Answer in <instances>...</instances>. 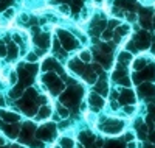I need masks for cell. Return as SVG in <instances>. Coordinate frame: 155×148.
<instances>
[{"label": "cell", "mask_w": 155, "mask_h": 148, "mask_svg": "<svg viewBox=\"0 0 155 148\" xmlns=\"http://www.w3.org/2000/svg\"><path fill=\"white\" fill-rule=\"evenodd\" d=\"M6 55V47L3 44H0V58H3Z\"/></svg>", "instance_id": "obj_6"}, {"label": "cell", "mask_w": 155, "mask_h": 148, "mask_svg": "<svg viewBox=\"0 0 155 148\" xmlns=\"http://www.w3.org/2000/svg\"><path fill=\"white\" fill-rule=\"evenodd\" d=\"M81 59H82L84 62H88L90 59H92V55H90L88 50H84V51L81 53Z\"/></svg>", "instance_id": "obj_3"}, {"label": "cell", "mask_w": 155, "mask_h": 148, "mask_svg": "<svg viewBox=\"0 0 155 148\" xmlns=\"http://www.w3.org/2000/svg\"><path fill=\"white\" fill-rule=\"evenodd\" d=\"M90 103H92V104H96V106H102V104H104L102 98H101L99 95H96V93H92V95H90Z\"/></svg>", "instance_id": "obj_1"}, {"label": "cell", "mask_w": 155, "mask_h": 148, "mask_svg": "<svg viewBox=\"0 0 155 148\" xmlns=\"http://www.w3.org/2000/svg\"><path fill=\"white\" fill-rule=\"evenodd\" d=\"M58 111H59V115H61V117H64V118L68 117V111H67V107L59 106V107H58Z\"/></svg>", "instance_id": "obj_4"}, {"label": "cell", "mask_w": 155, "mask_h": 148, "mask_svg": "<svg viewBox=\"0 0 155 148\" xmlns=\"http://www.w3.org/2000/svg\"><path fill=\"white\" fill-rule=\"evenodd\" d=\"M5 17H8V19H9V17H14V9H11V8L6 9V11H5Z\"/></svg>", "instance_id": "obj_5"}, {"label": "cell", "mask_w": 155, "mask_h": 148, "mask_svg": "<svg viewBox=\"0 0 155 148\" xmlns=\"http://www.w3.org/2000/svg\"><path fill=\"white\" fill-rule=\"evenodd\" d=\"M58 11L61 12L62 16H68L70 14V6L68 5H59L58 6Z\"/></svg>", "instance_id": "obj_2"}, {"label": "cell", "mask_w": 155, "mask_h": 148, "mask_svg": "<svg viewBox=\"0 0 155 148\" xmlns=\"http://www.w3.org/2000/svg\"><path fill=\"white\" fill-rule=\"evenodd\" d=\"M110 36H112V33H110V31H104V33H102V39H104V41H109Z\"/></svg>", "instance_id": "obj_7"}, {"label": "cell", "mask_w": 155, "mask_h": 148, "mask_svg": "<svg viewBox=\"0 0 155 148\" xmlns=\"http://www.w3.org/2000/svg\"><path fill=\"white\" fill-rule=\"evenodd\" d=\"M3 143H5V139H3L2 136H0V145H3Z\"/></svg>", "instance_id": "obj_11"}, {"label": "cell", "mask_w": 155, "mask_h": 148, "mask_svg": "<svg viewBox=\"0 0 155 148\" xmlns=\"http://www.w3.org/2000/svg\"><path fill=\"white\" fill-rule=\"evenodd\" d=\"M30 62H33V61H36L37 58H36V55H33V53H30V55H28V58H27Z\"/></svg>", "instance_id": "obj_9"}, {"label": "cell", "mask_w": 155, "mask_h": 148, "mask_svg": "<svg viewBox=\"0 0 155 148\" xmlns=\"http://www.w3.org/2000/svg\"><path fill=\"white\" fill-rule=\"evenodd\" d=\"M54 148H61V146H54Z\"/></svg>", "instance_id": "obj_12"}, {"label": "cell", "mask_w": 155, "mask_h": 148, "mask_svg": "<svg viewBox=\"0 0 155 148\" xmlns=\"http://www.w3.org/2000/svg\"><path fill=\"white\" fill-rule=\"evenodd\" d=\"M118 25V20H110V28H115Z\"/></svg>", "instance_id": "obj_10"}, {"label": "cell", "mask_w": 155, "mask_h": 148, "mask_svg": "<svg viewBox=\"0 0 155 148\" xmlns=\"http://www.w3.org/2000/svg\"><path fill=\"white\" fill-rule=\"evenodd\" d=\"M9 83H17V76H16V73H11V76H9Z\"/></svg>", "instance_id": "obj_8"}]
</instances>
